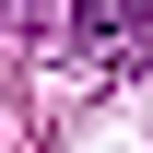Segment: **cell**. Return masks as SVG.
<instances>
[{"mask_svg":"<svg viewBox=\"0 0 153 153\" xmlns=\"http://www.w3.org/2000/svg\"><path fill=\"white\" fill-rule=\"evenodd\" d=\"M71 47L82 59H141L153 47V0H82L71 12Z\"/></svg>","mask_w":153,"mask_h":153,"instance_id":"6da1fadb","label":"cell"}]
</instances>
